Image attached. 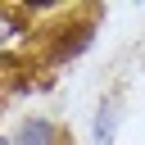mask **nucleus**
<instances>
[{"instance_id": "f257e3e1", "label": "nucleus", "mask_w": 145, "mask_h": 145, "mask_svg": "<svg viewBox=\"0 0 145 145\" xmlns=\"http://www.w3.org/2000/svg\"><path fill=\"white\" fill-rule=\"evenodd\" d=\"M95 136H100V145L113 140V109H100V118H95Z\"/></svg>"}, {"instance_id": "f03ea898", "label": "nucleus", "mask_w": 145, "mask_h": 145, "mask_svg": "<svg viewBox=\"0 0 145 145\" xmlns=\"http://www.w3.org/2000/svg\"><path fill=\"white\" fill-rule=\"evenodd\" d=\"M45 136H50V127H45V122H36V127H27V131H23V145H45Z\"/></svg>"}]
</instances>
